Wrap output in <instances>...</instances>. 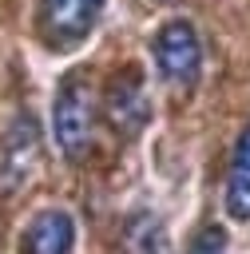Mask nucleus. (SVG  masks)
<instances>
[{
	"mask_svg": "<svg viewBox=\"0 0 250 254\" xmlns=\"http://www.w3.org/2000/svg\"><path fill=\"white\" fill-rule=\"evenodd\" d=\"M103 0H40V32L56 52L79 48L99 24Z\"/></svg>",
	"mask_w": 250,
	"mask_h": 254,
	"instance_id": "nucleus-3",
	"label": "nucleus"
},
{
	"mask_svg": "<svg viewBox=\"0 0 250 254\" xmlns=\"http://www.w3.org/2000/svg\"><path fill=\"white\" fill-rule=\"evenodd\" d=\"M226 214L238 222H250V123L242 127L234 155H230V175H226Z\"/></svg>",
	"mask_w": 250,
	"mask_h": 254,
	"instance_id": "nucleus-6",
	"label": "nucleus"
},
{
	"mask_svg": "<svg viewBox=\"0 0 250 254\" xmlns=\"http://www.w3.org/2000/svg\"><path fill=\"white\" fill-rule=\"evenodd\" d=\"M183 254H226V230L222 226H202L190 242H187V250Z\"/></svg>",
	"mask_w": 250,
	"mask_h": 254,
	"instance_id": "nucleus-8",
	"label": "nucleus"
},
{
	"mask_svg": "<svg viewBox=\"0 0 250 254\" xmlns=\"http://www.w3.org/2000/svg\"><path fill=\"white\" fill-rule=\"evenodd\" d=\"M95 119H99V103H95V87L83 75H67L60 83V95L52 103V135L56 147L67 159H83L95 135Z\"/></svg>",
	"mask_w": 250,
	"mask_h": 254,
	"instance_id": "nucleus-1",
	"label": "nucleus"
},
{
	"mask_svg": "<svg viewBox=\"0 0 250 254\" xmlns=\"http://www.w3.org/2000/svg\"><path fill=\"white\" fill-rule=\"evenodd\" d=\"M123 254H171V234L159 214H131L119 238Z\"/></svg>",
	"mask_w": 250,
	"mask_h": 254,
	"instance_id": "nucleus-7",
	"label": "nucleus"
},
{
	"mask_svg": "<svg viewBox=\"0 0 250 254\" xmlns=\"http://www.w3.org/2000/svg\"><path fill=\"white\" fill-rule=\"evenodd\" d=\"M103 111H107L111 127H115L123 139H135V135L147 127V119H151V95H147V87H143V75H139V71L115 75L111 87H107Z\"/></svg>",
	"mask_w": 250,
	"mask_h": 254,
	"instance_id": "nucleus-4",
	"label": "nucleus"
},
{
	"mask_svg": "<svg viewBox=\"0 0 250 254\" xmlns=\"http://www.w3.org/2000/svg\"><path fill=\"white\" fill-rule=\"evenodd\" d=\"M155 67L171 87H194L202 71V40L190 20H167L155 32Z\"/></svg>",
	"mask_w": 250,
	"mask_h": 254,
	"instance_id": "nucleus-2",
	"label": "nucleus"
},
{
	"mask_svg": "<svg viewBox=\"0 0 250 254\" xmlns=\"http://www.w3.org/2000/svg\"><path fill=\"white\" fill-rule=\"evenodd\" d=\"M75 242V222L67 210H44L28 222L20 238V254H67Z\"/></svg>",
	"mask_w": 250,
	"mask_h": 254,
	"instance_id": "nucleus-5",
	"label": "nucleus"
}]
</instances>
